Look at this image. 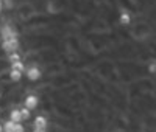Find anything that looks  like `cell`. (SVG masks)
Masks as SVG:
<instances>
[{
	"label": "cell",
	"mask_w": 156,
	"mask_h": 132,
	"mask_svg": "<svg viewBox=\"0 0 156 132\" xmlns=\"http://www.w3.org/2000/svg\"><path fill=\"white\" fill-rule=\"evenodd\" d=\"M2 2H5V0H2Z\"/></svg>",
	"instance_id": "20"
},
{
	"label": "cell",
	"mask_w": 156,
	"mask_h": 132,
	"mask_svg": "<svg viewBox=\"0 0 156 132\" xmlns=\"http://www.w3.org/2000/svg\"><path fill=\"white\" fill-rule=\"evenodd\" d=\"M22 72H19V70H14V69H11L9 70V79L11 81H14V83H19L20 79H22Z\"/></svg>",
	"instance_id": "8"
},
{
	"label": "cell",
	"mask_w": 156,
	"mask_h": 132,
	"mask_svg": "<svg viewBox=\"0 0 156 132\" xmlns=\"http://www.w3.org/2000/svg\"><path fill=\"white\" fill-rule=\"evenodd\" d=\"M131 22H133L131 12H129L128 9H125V8H122L119 11V23L122 26H129V25H131Z\"/></svg>",
	"instance_id": "3"
},
{
	"label": "cell",
	"mask_w": 156,
	"mask_h": 132,
	"mask_svg": "<svg viewBox=\"0 0 156 132\" xmlns=\"http://www.w3.org/2000/svg\"><path fill=\"white\" fill-rule=\"evenodd\" d=\"M147 72H148V75L156 76V58H154V59H151V61L147 64Z\"/></svg>",
	"instance_id": "9"
},
{
	"label": "cell",
	"mask_w": 156,
	"mask_h": 132,
	"mask_svg": "<svg viewBox=\"0 0 156 132\" xmlns=\"http://www.w3.org/2000/svg\"><path fill=\"white\" fill-rule=\"evenodd\" d=\"M8 61H9V64L17 62V61H22V56L19 55V51H14V53H11V55H8Z\"/></svg>",
	"instance_id": "12"
},
{
	"label": "cell",
	"mask_w": 156,
	"mask_h": 132,
	"mask_svg": "<svg viewBox=\"0 0 156 132\" xmlns=\"http://www.w3.org/2000/svg\"><path fill=\"white\" fill-rule=\"evenodd\" d=\"M0 36H2V39H14V37H19L17 31L12 28L11 25H3L2 28H0Z\"/></svg>",
	"instance_id": "4"
},
{
	"label": "cell",
	"mask_w": 156,
	"mask_h": 132,
	"mask_svg": "<svg viewBox=\"0 0 156 132\" xmlns=\"http://www.w3.org/2000/svg\"><path fill=\"white\" fill-rule=\"evenodd\" d=\"M19 37H14V39H2V48L8 53V55H11V53H14L19 50Z\"/></svg>",
	"instance_id": "1"
},
{
	"label": "cell",
	"mask_w": 156,
	"mask_h": 132,
	"mask_svg": "<svg viewBox=\"0 0 156 132\" xmlns=\"http://www.w3.org/2000/svg\"><path fill=\"white\" fill-rule=\"evenodd\" d=\"M25 75H27V79L28 81H39L41 79V76H42V72H41V69L37 67V65H30V67L25 70Z\"/></svg>",
	"instance_id": "2"
},
{
	"label": "cell",
	"mask_w": 156,
	"mask_h": 132,
	"mask_svg": "<svg viewBox=\"0 0 156 132\" xmlns=\"http://www.w3.org/2000/svg\"><path fill=\"white\" fill-rule=\"evenodd\" d=\"M14 132H25V127L22 123H16L14 124Z\"/></svg>",
	"instance_id": "14"
},
{
	"label": "cell",
	"mask_w": 156,
	"mask_h": 132,
	"mask_svg": "<svg viewBox=\"0 0 156 132\" xmlns=\"http://www.w3.org/2000/svg\"><path fill=\"white\" fill-rule=\"evenodd\" d=\"M19 110H20V115H22V120L27 121V120H30V118H31V110H30V109H27L25 106H22V107H20Z\"/></svg>",
	"instance_id": "10"
},
{
	"label": "cell",
	"mask_w": 156,
	"mask_h": 132,
	"mask_svg": "<svg viewBox=\"0 0 156 132\" xmlns=\"http://www.w3.org/2000/svg\"><path fill=\"white\" fill-rule=\"evenodd\" d=\"M33 126H34V129H47V126H48V120H47V117H44V115H36L34 117V120H33Z\"/></svg>",
	"instance_id": "6"
},
{
	"label": "cell",
	"mask_w": 156,
	"mask_h": 132,
	"mask_svg": "<svg viewBox=\"0 0 156 132\" xmlns=\"http://www.w3.org/2000/svg\"><path fill=\"white\" fill-rule=\"evenodd\" d=\"M33 132H47V130H44V129H33Z\"/></svg>",
	"instance_id": "16"
},
{
	"label": "cell",
	"mask_w": 156,
	"mask_h": 132,
	"mask_svg": "<svg viewBox=\"0 0 156 132\" xmlns=\"http://www.w3.org/2000/svg\"><path fill=\"white\" fill-rule=\"evenodd\" d=\"M11 69H14V70H19V72H22V73H25V64H23V61H17V62H12L11 64Z\"/></svg>",
	"instance_id": "11"
},
{
	"label": "cell",
	"mask_w": 156,
	"mask_h": 132,
	"mask_svg": "<svg viewBox=\"0 0 156 132\" xmlns=\"http://www.w3.org/2000/svg\"><path fill=\"white\" fill-rule=\"evenodd\" d=\"M3 8H5V5H3V2H2V0H0V12L3 11Z\"/></svg>",
	"instance_id": "15"
},
{
	"label": "cell",
	"mask_w": 156,
	"mask_h": 132,
	"mask_svg": "<svg viewBox=\"0 0 156 132\" xmlns=\"http://www.w3.org/2000/svg\"><path fill=\"white\" fill-rule=\"evenodd\" d=\"M23 106H25L27 109H30V110L36 109L37 106H39V96L34 95V93L27 95V96H25V101H23Z\"/></svg>",
	"instance_id": "5"
},
{
	"label": "cell",
	"mask_w": 156,
	"mask_h": 132,
	"mask_svg": "<svg viewBox=\"0 0 156 132\" xmlns=\"http://www.w3.org/2000/svg\"><path fill=\"white\" fill-rule=\"evenodd\" d=\"M0 132H3V124L0 123Z\"/></svg>",
	"instance_id": "17"
},
{
	"label": "cell",
	"mask_w": 156,
	"mask_h": 132,
	"mask_svg": "<svg viewBox=\"0 0 156 132\" xmlns=\"http://www.w3.org/2000/svg\"><path fill=\"white\" fill-rule=\"evenodd\" d=\"M0 118H2V112H0Z\"/></svg>",
	"instance_id": "19"
},
{
	"label": "cell",
	"mask_w": 156,
	"mask_h": 132,
	"mask_svg": "<svg viewBox=\"0 0 156 132\" xmlns=\"http://www.w3.org/2000/svg\"><path fill=\"white\" fill-rule=\"evenodd\" d=\"M14 124L16 123H12L11 120H6L3 123V132H14Z\"/></svg>",
	"instance_id": "13"
},
{
	"label": "cell",
	"mask_w": 156,
	"mask_h": 132,
	"mask_svg": "<svg viewBox=\"0 0 156 132\" xmlns=\"http://www.w3.org/2000/svg\"><path fill=\"white\" fill-rule=\"evenodd\" d=\"M0 98H2V92H0Z\"/></svg>",
	"instance_id": "18"
},
{
	"label": "cell",
	"mask_w": 156,
	"mask_h": 132,
	"mask_svg": "<svg viewBox=\"0 0 156 132\" xmlns=\"http://www.w3.org/2000/svg\"><path fill=\"white\" fill-rule=\"evenodd\" d=\"M8 120H11L12 123H22L23 120H22L20 110H19V109H12V110L9 112V118H8Z\"/></svg>",
	"instance_id": "7"
}]
</instances>
